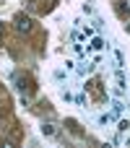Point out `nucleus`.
I'll list each match as a JSON object with an SVG mask.
<instances>
[{"instance_id": "f257e3e1", "label": "nucleus", "mask_w": 130, "mask_h": 148, "mask_svg": "<svg viewBox=\"0 0 130 148\" xmlns=\"http://www.w3.org/2000/svg\"><path fill=\"white\" fill-rule=\"evenodd\" d=\"M102 47H104V39L94 36V42H91V49H102Z\"/></svg>"}, {"instance_id": "f03ea898", "label": "nucleus", "mask_w": 130, "mask_h": 148, "mask_svg": "<svg viewBox=\"0 0 130 148\" xmlns=\"http://www.w3.org/2000/svg\"><path fill=\"white\" fill-rule=\"evenodd\" d=\"M18 29L21 31H29V18H18Z\"/></svg>"}, {"instance_id": "39448f33", "label": "nucleus", "mask_w": 130, "mask_h": 148, "mask_svg": "<svg viewBox=\"0 0 130 148\" xmlns=\"http://www.w3.org/2000/svg\"><path fill=\"white\" fill-rule=\"evenodd\" d=\"M42 133H44V135H55V127H52V125H44Z\"/></svg>"}, {"instance_id": "7ed1b4c3", "label": "nucleus", "mask_w": 130, "mask_h": 148, "mask_svg": "<svg viewBox=\"0 0 130 148\" xmlns=\"http://www.w3.org/2000/svg\"><path fill=\"white\" fill-rule=\"evenodd\" d=\"M120 112H122V104H120V101H115V104H112V117H117Z\"/></svg>"}, {"instance_id": "20e7f679", "label": "nucleus", "mask_w": 130, "mask_h": 148, "mask_svg": "<svg viewBox=\"0 0 130 148\" xmlns=\"http://www.w3.org/2000/svg\"><path fill=\"white\" fill-rule=\"evenodd\" d=\"M115 60H117V65H120V68L125 65V57H122V52H115Z\"/></svg>"}]
</instances>
